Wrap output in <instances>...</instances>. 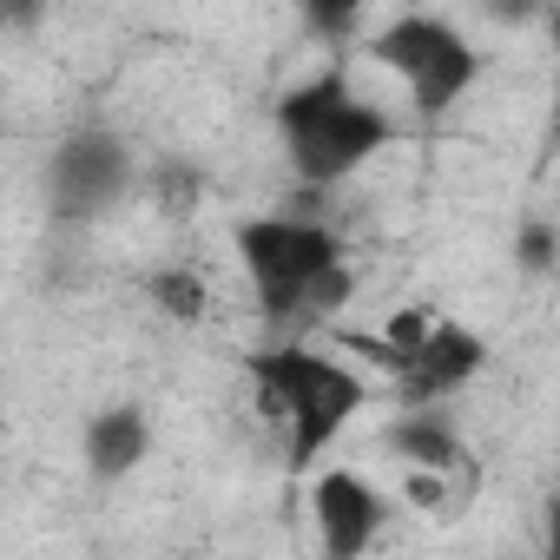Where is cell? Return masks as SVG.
Instances as JSON below:
<instances>
[{
    "label": "cell",
    "mask_w": 560,
    "mask_h": 560,
    "mask_svg": "<svg viewBox=\"0 0 560 560\" xmlns=\"http://www.w3.org/2000/svg\"><path fill=\"white\" fill-rule=\"evenodd\" d=\"M40 14V0H0V27H27Z\"/></svg>",
    "instance_id": "obj_13"
},
{
    "label": "cell",
    "mask_w": 560,
    "mask_h": 560,
    "mask_svg": "<svg viewBox=\"0 0 560 560\" xmlns=\"http://www.w3.org/2000/svg\"><path fill=\"white\" fill-rule=\"evenodd\" d=\"M270 126H277V152H284L291 178H304L311 191H330V185L357 178L370 159H383L396 145L389 106H376L343 73H317V80L291 86L277 100Z\"/></svg>",
    "instance_id": "obj_2"
},
{
    "label": "cell",
    "mask_w": 560,
    "mask_h": 560,
    "mask_svg": "<svg viewBox=\"0 0 560 560\" xmlns=\"http://www.w3.org/2000/svg\"><path fill=\"white\" fill-rule=\"evenodd\" d=\"M370 60L402 86L416 119H448L481 86V47L442 14H396L370 34Z\"/></svg>",
    "instance_id": "obj_4"
},
{
    "label": "cell",
    "mask_w": 560,
    "mask_h": 560,
    "mask_svg": "<svg viewBox=\"0 0 560 560\" xmlns=\"http://www.w3.org/2000/svg\"><path fill=\"white\" fill-rule=\"evenodd\" d=\"M370 8H383V0H304V14L317 34H350Z\"/></svg>",
    "instance_id": "obj_11"
},
{
    "label": "cell",
    "mask_w": 560,
    "mask_h": 560,
    "mask_svg": "<svg viewBox=\"0 0 560 560\" xmlns=\"http://www.w3.org/2000/svg\"><path fill=\"white\" fill-rule=\"evenodd\" d=\"M132 145L119 132H67L47 159V211L67 224H93L132 191Z\"/></svg>",
    "instance_id": "obj_5"
},
{
    "label": "cell",
    "mask_w": 560,
    "mask_h": 560,
    "mask_svg": "<svg viewBox=\"0 0 560 560\" xmlns=\"http://www.w3.org/2000/svg\"><path fill=\"white\" fill-rule=\"evenodd\" d=\"M396 501L363 475V468H324L311 481V521H317V547L330 560H357L383 540Z\"/></svg>",
    "instance_id": "obj_7"
},
{
    "label": "cell",
    "mask_w": 560,
    "mask_h": 560,
    "mask_svg": "<svg viewBox=\"0 0 560 560\" xmlns=\"http://www.w3.org/2000/svg\"><path fill=\"white\" fill-rule=\"evenodd\" d=\"M540 8H547V0H488V14H494V21H508V27H521V21H534Z\"/></svg>",
    "instance_id": "obj_12"
},
{
    "label": "cell",
    "mask_w": 560,
    "mask_h": 560,
    "mask_svg": "<svg viewBox=\"0 0 560 560\" xmlns=\"http://www.w3.org/2000/svg\"><path fill=\"white\" fill-rule=\"evenodd\" d=\"M237 264H244L257 311L270 324L304 330V324L343 311V298H350V257H343L337 231L317 218H291V211L244 218L237 224Z\"/></svg>",
    "instance_id": "obj_3"
},
{
    "label": "cell",
    "mask_w": 560,
    "mask_h": 560,
    "mask_svg": "<svg viewBox=\"0 0 560 560\" xmlns=\"http://www.w3.org/2000/svg\"><path fill=\"white\" fill-rule=\"evenodd\" d=\"M152 298H159L165 317H205V284H198L191 270H159L152 277Z\"/></svg>",
    "instance_id": "obj_10"
},
{
    "label": "cell",
    "mask_w": 560,
    "mask_h": 560,
    "mask_svg": "<svg viewBox=\"0 0 560 560\" xmlns=\"http://www.w3.org/2000/svg\"><path fill=\"white\" fill-rule=\"evenodd\" d=\"M389 442H396V455H402L409 468H435V475H455V468L468 462L462 429H455L435 402H416V409L389 429Z\"/></svg>",
    "instance_id": "obj_9"
},
{
    "label": "cell",
    "mask_w": 560,
    "mask_h": 560,
    "mask_svg": "<svg viewBox=\"0 0 560 560\" xmlns=\"http://www.w3.org/2000/svg\"><path fill=\"white\" fill-rule=\"evenodd\" d=\"M357 350H376L389 370H396V389L409 402H448L455 389H468L488 363V343L468 330V324H429V330H402L389 343H370L357 337Z\"/></svg>",
    "instance_id": "obj_6"
},
{
    "label": "cell",
    "mask_w": 560,
    "mask_h": 560,
    "mask_svg": "<svg viewBox=\"0 0 560 560\" xmlns=\"http://www.w3.org/2000/svg\"><path fill=\"white\" fill-rule=\"evenodd\" d=\"M244 383H250L257 416L270 422L277 448H284V462H298V468L324 462L337 448V435L370 402V376L350 357H330L304 337L244 350Z\"/></svg>",
    "instance_id": "obj_1"
},
{
    "label": "cell",
    "mask_w": 560,
    "mask_h": 560,
    "mask_svg": "<svg viewBox=\"0 0 560 560\" xmlns=\"http://www.w3.org/2000/svg\"><path fill=\"white\" fill-rule=\"evenodd\" d=\"M80 455H86V475L106 481V488L126 481V475H139L145 455H152V416H145L139 402H106V409H93L86 429H80Z\"/></svg>",
    "instance_id": "obj_8"
}]
</instances>
